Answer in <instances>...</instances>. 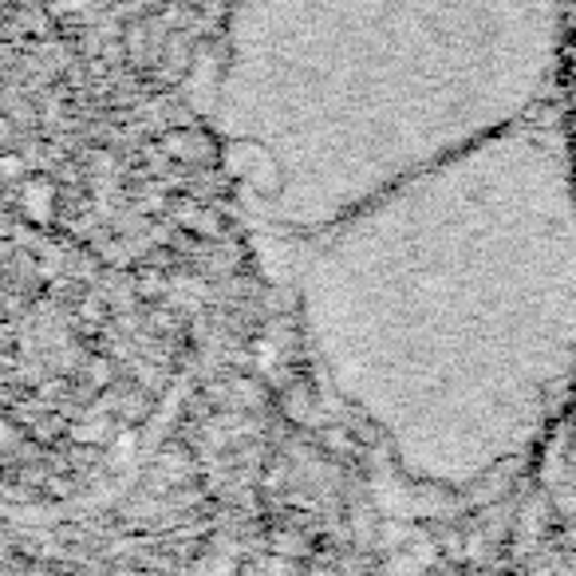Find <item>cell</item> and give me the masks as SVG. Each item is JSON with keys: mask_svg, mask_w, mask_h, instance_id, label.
<instances>
[{"mask_svg": "<svg viewBox=\"0 0 576 576\" xmlns=\"http://www.w3.org/2000/svg\"><path fill=\"white\" fill-rule=\"evenodd\" d=\"M305 261L316 356L411 474L470 486L537 443L576 371V190L549 131L470 142Z\"/></svg>", "mask_w": 576, "mask_h": 576, "instance_id": "obj_1", "label": "cell"}, {"mask_svg": "<svg viewBox=\"0 0 576 576\" xmlns=\"http://www.w3.org/2000/svg\"><path fill=\"white\" fill-rule=\"evenodd\" d=\"M561 0H238L218 91L253 202L324 229L522 123L556 64Z\"/></svg>", "mask_w": 576, "mask_h": 576, "instance_id": "obj_2", "label": "cell"}]
</instances>
